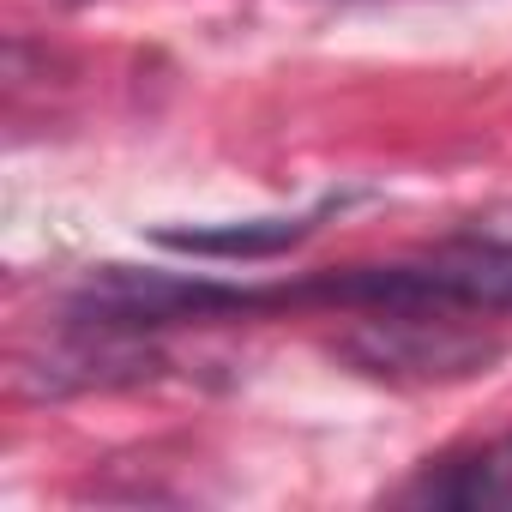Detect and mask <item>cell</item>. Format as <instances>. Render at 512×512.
I'll return each mask as SVG.
<instances>
[{
    "label": "cell",
    "instance_id": "obj_1",
    "mask_svg": "<svg viewBox=\"0 0 512 512\" xmlns=\"http://www.w3.org/2000/svg\"><path fill=\"white\" fill-rule=\"evenodd\" d=\"M476 308H446V302H404V308H362V320L338 338V350L398 386H434V380H464L500 356V338L482 326L458 320Z\"/></svg>",
    "mask_w": 512,
    "mask_h": 512
},
{
    "label": "cell",
    "instance_id": "obj_2",
    "mask_svg": "<svg viewBox=\"0 0 512 512\" xmlns=\"http://www.w3.org/2000/svg\"><path fill=\"white\" fill-rule=\"evenodd\" d=\"M163 368V356L145 344V332L121 326H91L73 320L61 344L43 350V362L19 368V392L31 398H67V392H109V386H139Z\"/></svg>",
    "mask_w": 512,
    "mask_h": 512
},
{
    "label": "cell",
    "instance_id": "obj_3",
    "mask_svg": "<svg viewBox=\"0 0 512 512\" xmlns=\"http://www.w3.org/2000/svg\"><path fill=\"white\" fill-rule=\"evenodd\" d=\"M332 211L314 205V211H296V217H247V223H163L151 229L157 247L169 253H193V260H278L296 241H308L320 229V217Z\"/></svg>",
    "mask_w": 512,
    "mask_h": 512
},
{
    "label": "cell",
    "instance_id": "obj_4",
    "mask_svg": "<svg viewBox=\"0 0 512 512\" xmlns=\"http://www.w3.org/2000/svg\"><path fill=\"white\" fill-rule=\"evenodd\" d=\"M404 500H428V506H512V440L482 446L470 458H446L440 470L416 476L404 488Z\"/></svg>",
    "mask_w": 512,
    "mask_h": 512
}]
</instances>
